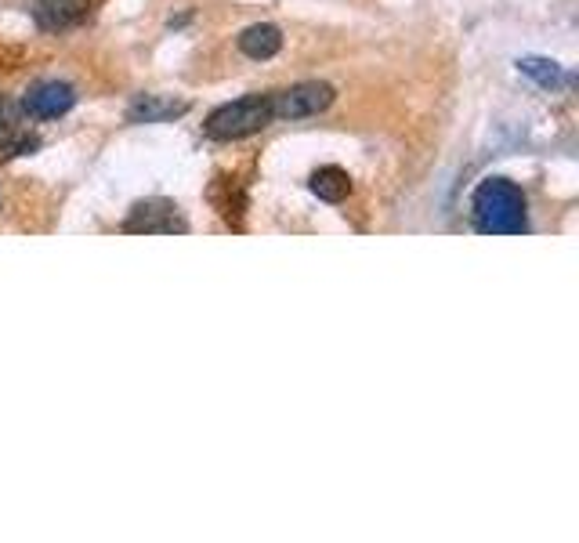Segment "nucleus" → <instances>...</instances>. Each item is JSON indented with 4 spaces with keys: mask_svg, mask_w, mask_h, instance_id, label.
<instances>
[{
    "mask_svg": "<svg viewBox=\"0 0 579 543\" xmlns=\"http://www.w3.org/2000/svg\"><path fill=\"white\" fill-rule=\"evenodd\" d=\"M478 232L485 236H518L529 229L525 221V196L522 189L507 178H489L478 185L475 203H471Z\"/></svg>",
    "mask_w": 579,
    "mask_h": 543,
    "instance_id": "1",
    "label": "nucleus"
},
{
    "mask_svg": "<svg viewBox=\"0 0 579 543\" xmlns=\"http://www.w3.org/2000/svg\"><path fill=\"white\" fill-rule=\"evenodd\" d=\"M272 120H276V113H272V95H247L214 109V113L207 116L203 131H207V138H214V142H239V138H250V134L265 131Z\"/></svg>",
    "mask_w": 579,
    "mask_h": 543,
    "instance_id": "2",
    "label": "nucleus"
},
{
    "mask_svg": "<svg viewBox=\"0 0 579 543\" xmlns=\"http://www.w3.org/2000/svg\"><path fill=\"white\" fill-rule=\"evenodd\" d=\"M337 98L330 84L319 80H304V84L286 87V91H272V113L276 120H301V116H319L326 113Z\"/></svg>",
    "mask_w": 579,
    "mask_h": 543,
    "instance_id": "3",
    "label": "nucleus"
},
{
    "mask_svg": "<svg viewBox=\"0 0 579 543\" xmlns=\"http://www.w3.org/2000/svg\"><path fill=\"white\" fill-rule=\"evenodd\" d=\"M76 105V91L62 80H40L22 95V109H26L33 120H55V116L69 113Z\"/></svg>",
    "mask_w": 579,
    "mask_h": 543,
    "instance_id": "4",
    "label": "nucleus"
},
{
    "mask_svg": "<svg viewBox=\"0 0 579 543\" xmlns=\"http://www.w3.org/2000/svg\"><path fill=\"white\" fill-rule=\"evenodd\" d=\"M91 4L87 0H37L33 4V19L40 29H69L87 19Z\"/></svg>",
    "mask_w": 579,
    "mask_h": 543,
    "instance_id": "5",
    "label": "nucleus"
},
{
    "mask_svg": "<svg viewBox=\"0 0 579 543\" xmlns=\"http://www.w3.org/2000/svg\"><path fill=\"white\" fill-rule=\"evenodd\" d=\"M127 232H185V221L174 214L171 203H142V207H134V214L127 218L124 225Z\"/></svg>",
    "mask_w": 579,
    "mask_h": 543,
    "instance_id": "6",
    "label": "nucleus"
},
{
    "mask_svg": "<svg viewBox=\"0 0 579 543\" xmlns=\"http://www.w3.org/2000/svg\"><path fill=\"white\" fill-rule=\"evenodd\" d=\"M37 149V138L22 134L19 127V109L11 98L0 95V156H15V153H29Z\"/></svg>",
    "mask_w": 579,
    "mask_h": 543,
    "instance_id": "7",
    "label": "nucleus"
},
{
    "mask_svg": "<svg viewBox=\"0 0 579 543\" xmlns=\"http://www.w3.org/2000/svg\"><path fill=\"white\" fill-rule=\"evenodd\" d=\"M185 113H189V102L145 95L127 109V120H131V124H156V120H174V116H185Z\"/></svg>",
    "mask_w": 579,
    "mask_h": 543,
    "instance_id": "8",
    "label": "nucleus"
},
{
    "mask_svg": "<svg viewBox=\"0 0 579 543\" xmlns=\"http://www.w3.org/2000/svg\"><path fill=\"white\" fill-rule=\"evenodd\" d=\"M279 48H283V33H279V26L261 22V26H250L239 33V51H243L247 58H257V62L279 55Z\"/></svg>",
    "mask_w": 579,
    "mask_h": 543,
    "instance_id": "9",
    "label": "nucleus"
},
{
    "mask_svg": "<svg viewBox=\"0 0 579 543\" xmlns=\"http://www.w3.org/2000/svg\"><path fill=\"white\" fill-rule=\"evenodd\" d=\"M308 185H312L315 196L326 203H341L344 196L352 192V178H348V171H341V167H319Z\"/></svg>",
    "mask_w": 579,
    "mask_h": 543,
    "instance_id": "10",
    "label": "nucleus"
},
{
    "mask_svg": "<svg viewBox=\"0 0 579 543\" xmlns=\"http://www.w3.org/2000/svg\"><path fill=\"white\" fill-rule=\"evenodd\" d=\"M518 69H522L525 77H532L540 87H561L569 84V77L561 73L558 62H551V58H522L518 62Z\"/></svg>",
    "mask_w": 579,
    "mask_h": 543,
    "instance_id": "11",
    "label": "nucleus"
}]
</instances>
